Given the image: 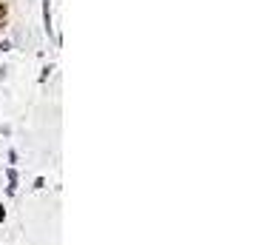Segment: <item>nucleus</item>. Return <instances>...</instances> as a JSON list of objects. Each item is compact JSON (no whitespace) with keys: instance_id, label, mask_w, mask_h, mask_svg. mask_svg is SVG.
<instances>
[{"instance_id":"obj_1","label":"nucleus","mask_w":253,"mask_h":245,"mask_svg":"<svg viewBox=\"0 0 253 245\" xmlns=\"http://www.w3.org/2000/svg\"><path fill=\"white\" fill-rule=\"evenodd\" d=\"M0 26H9V3L0 0Z\"/></svg>"},{"instance_id":"obj_2","label":"nucleus","mask_w":253,"mask_h":245,"mask_svg":"<svg viewBox=\"0 0 253 245\" xmlns=\"http://www.w3.org/2000/svg\"><path fill=\"white\" fill-rule=\"evenodd\" d=\"M43 20H46V32H51V6H48V0H43Z\"/></svg>"},{"instance_id":"obj_3","label":"nucleus","mask_w":253,"mask_h":245,"mask_svg":"<svg viewBox=\"0 0 253 245\" xmlns=\"http://www.w3.org/2000/svg\"><path fill=\"white\" fill-rule=\"evenodd\" d=\"M48 74H51V66H46V69H43V74H40V83H46Z\"/></svg>"}]
</instances>
